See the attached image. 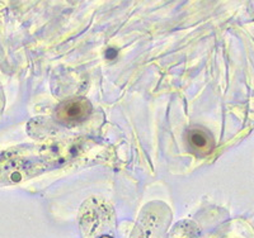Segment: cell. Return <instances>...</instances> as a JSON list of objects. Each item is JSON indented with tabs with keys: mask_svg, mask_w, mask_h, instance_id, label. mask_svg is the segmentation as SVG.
I'll return each instance as SVG.
<instances>
[{
	"mask_svg": "<svg viewBox=\"0 0 254 238\" xmlns=\"http://www.w3.org/2000/svg\"><path fill=\"white\" fill-rule=\"evenodd\" d=\"M90 109H92V106L88 100L74 99V100L65 101L61 104L56 110V117L63 123L75 124L83 122L89 115Z\"/></svg>",
	"mask_w": 254,
	"mask_h": 238,
	"instance_id": "6da1fadb",
	"label": "cell"
},
{
	"mask_svg": "<svg viewBox=\"0 0 254 238\" xmlns=\"http://www.w3.org/2000/svg\"><path fill=\"white\" fill-rule=\"evenodd\" d=\"M188 141H190V147L199 153L210 152L212 147H214V141H212L211 136L206 133L205 131H201V129L192 131L190 133Z\"/></svg>",
	"mask_w": 254,
	"mask_h": 238,
	"instance_id": "7a4b0ae2",
	"label": "cell"
}]
</instances>
